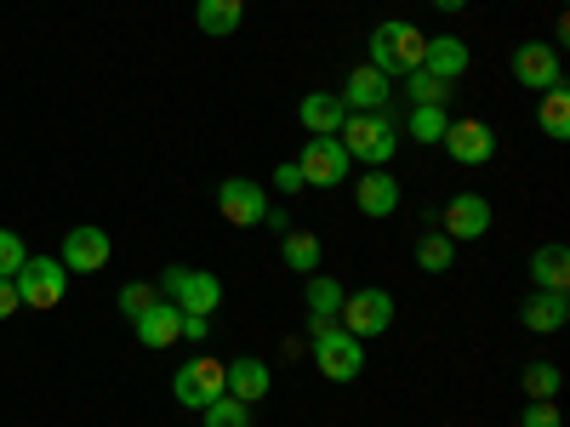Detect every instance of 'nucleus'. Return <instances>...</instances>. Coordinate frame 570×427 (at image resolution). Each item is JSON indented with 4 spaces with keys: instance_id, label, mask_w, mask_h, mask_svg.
Returning a JSON list of instances; mask_svg holds the SVG:
<instances>
[{
    "instance_id": "f257e3e1",
    "label": "nucleus",
    "mask_w": 570,
    "mask_h": 427,
    "mask_svg": "<svg viewBox=\"0 0 570 427\" xmlns=\"http://www.w3.org/2000/svg\"><path fill=\"white\" fill-rule=\"evenodd\" d=\"M337 137H343L348 160L383 171V166L394 160V149H400V120H394L389 109H365V115H348Z\"/></svg>"
},
{
    "instance_id": "f03ea898",
    "label": "nucleus",
    "mask_w": 570,
    "mask_h": 427,
    "mask_svg": "<svg viewBox=\"0 0 570 427\" xmlns=\"http://www.w3.org/2000/svg\"><path fill=\"white\" fill-rule=\"evenodd\" d=\"M422 52H428V34L416 23H405V18H389V23L371 29V69L376 75L400 80V75L422 69Z\"/></svg>"
},
{
    "instance_id": "7ed1b4c3",
    "label": "nucleus",
    "mask_w": 570,
    "mask_h": 427,
    "mask_svg": "<svg viewBox=\"0 0 570 427\" xmlns=\"http://www.w3.org/2000/svg\"><path fill=\"white\" fill-rule=\"evenodd\" d=\"M308 348H314V365L325 383H354V376L365 370V342L348 337L343 325H320L308 330Z\"/></svg>"
},
{
    "instance_id": "20e7f679",
    "label": "nucleus",
    "mask_w": 570,
    "mask_h": 427,
    "mask_svg": "<svg viewBox=\"0 0 570 427\" xmlns=\"http://www.w3.org/2000/svg\"><path fill=\"white\" fill-rule=\"evenodd\" d=\"M337 325L348 330V337H360V342L383 337V330L394 325V297L383 291V285H360V291H348V297H343Z\"/></svg>"
},
{
    "instance_id": "39448f33",
    "label": "nucleus",
    "mask_w": 570,
    "mask_h": 427,
    "mask_svg": "<svg viewBox=\"0 0 570 427\" xmlns=\"http://www.w3.org/2000/svg\"><path fill=\"white\" fill-rule=\"evenodd\" d=\"M171 394L183 410H206L212 399L228 394V365H217L212 354H195V359H183L177 376H171Z\"/></svg>"
},
{
    "instance_id": "423d86ee",
    "label": "nucleus",
    "mask_w": 570,
    "mask_h": 427,
    "mask_svg": "<svg viewBox=\"0 0 570 427\" xmlns=\"http://www.w3.org/2000/svg\"><path fill=\"white\" fill-rule=\"evenodd\" d=\"M166 302H177L183 314H217L223 308V279L206 268H166L160 274Z\"/></svg>"
},
{
    "instance_id": "0eeeda50",
    "label": "nucleus",
    "mask_w": 570,
    "mask_h": 427,
    "mask_svg": "<svg viewBox=\"0 0 570 427\" xmlns=\"http://www.w3.org/2000/svg\"><path fill=\"white\" fill-rule=\"evenodd\" d=\"M297 171H303V188H343L354 160L343 149V137H308L297 155Z\"/></svg>"
},
{
    "instance_id": "6e6552de",
    "label": "nucleus",
    "mask_w": 570,
    "mask_h": 427,
    "mask_svg": "<svg viewBox=\"0 0 570 427\" xmlns=\"http://www.w3.org/2000/svg\"><path fill=\"white\" fill-rule=\"evenodd\" d=\"M12 285H18V302H23V308H58L63 291H69V268H63L58 257H29V262L12 274Z\"/></svg>"
},
{
    "instance_id": "1a4fd4ad",
    "label": "nucleus",
    "mask_w": 570,
    "mask_h": 427,
    "mask_svg": "<svg viewBox=\"0 0 570 427\" xmlns=\"http://www.w3.org/2000/svg\"><path fill=\"white\" fill-rule=\"evenodd\" d=\"M513 80L525 86V91H553L564 86V63H559V46L553 40H525V46H513Z\"/></svg>"
},
{
    "instance_id": "9d476101",
    "label": "nucleus",
    "mask_w": 570,
    "mask_h": 427,
    "mask_svg": "<svg viewBox=\"0 0 570 427\" xmlns=\"http://www.w3.org/2000/svg\"><path fill=\"white\" fill-rule=\"evenodd\" d=\"M217 211H223L234 228H257L263 211H268L263 182H252V177H223V182H217Z\"/></svg>"
},
{
    "instance_id": "9b49d317",
    "label": "nucleus",
    "mask_w": 570,
    "mask_h": 427,
    "mask_svg": "<svg viewBox=\"0 0 570 427\" xmlns=\"http://www.w3.org/2000/svg\"><path fill=\"white\" fill-rule=\"evenodd\" d=\"M440 217H445L440 222L445 240H485L491 234V200L485 195H451Z\"/></svg>"
},
{
    "instance_id": "f8f14e48",
    "label": "nucleus",
    "mask_w": 570,
    "mask_h": 427,
    "mask_svg": "<svg viewBox=\"0 0 570 427\" xmlns=\"http://www.w3.org/2000/svg\"><path fill=\"white\" fill-rule=\"evenodd\" d=\"M445 155H451L456 166H491L497 131H491L485 120H451V126H445Z\"/></svg>"
},
{
    "instance_id": "ddd939ff",
    "label": "nucleus",
    "mask_w": 570,
    "mask_h": 427,
    "mask_svg": "<svg viewBox=\"0 0 570 427\" xmlns=\"http://www.w3.org/2000/svg\"><path fill=\"white\" fill-rule=\"evenodd\" d=\"M109 251H115V246H109L104 228H69L58 262H63L69 274H98V268H109Z\"/></svg>"
},
{
    "instance_id": "4468645a",
    "label": "nucleus",
    "mask_w": 570,
    "mask_h": 427,
    "mask_svg": "<svg viewBox=\"0 0 570 427\" xmlns=\"http://www.w3.org/2000/svg\"><path fill=\"white\" fill-rule=\"evenodd\" d=\"M131 330H137L142 348H171V342H183V308L166 302V297H155L149 308L131 319Z\"/></svg>"
},
{
    "instance_id": "2eb2a0df",
    "label": "nucleus",
    "mask_w": 570,
    "mask_h": 427,
    "mask_svg": "<svg viewBox=\"0 0 570 427\" xmlns=\"http://www.w3.org/2000/svg\"><path fill=\"white\" fill-rule=\"evenodd\" d=\"M337 98H343V109H348V115H365V109H389V98H394V80H389V75H376L371 63H360V69L343 80V91H337Z\"/></svg>"
},
{
    "instance_id": "dca6fc26",
    "label": "nucleus",
    "mask_w": 570,
    "mask_h": 427,
    "mask_svg": "<svg viewBox=\"0 0 570 427\" xmlns=\"http://www.w3.org/2000/svg\"><path fill=\"white\" fill-rule=\"evenodd\" d=\"M519 325L531 330V337H553V330L570 325V291H531L525 308H519Z\"/></svg>"
},
{
    "instance_id": "f3484780",
    "label": "nucleus",
    "mask_w": 570,
    "mask_h": 427,
    "mask_svg": "<svg viewBox=\"0 0 570 427\" xmlns=\"http://www.w3.org/2000/svg\"><path fill=\"white\" fill-rule=\"evenodd\" d=\"M468 63H473V52H468L462 34H428V52H422V69L428 75H440L445 86H456L468 75Z\"/></svg>"
},
{
    "instance_id": "a211bd4d",
    "label": "nucleus",
    "mask_w": 570,
    "mask_h": 427,
    "mask_svg": "<svg viewBox=\"0 0 570 427\" xmlns=\"http://www.w3.org/2000/svg\"><path fill=\"white\" fill-rule=\"evenodd\" d=\"M354 206H360V217H394L400 211V177L394 171H365L354 182Z\"/></svg>"
},
{
    "instance_id": "6ab92c4d",
    "label": "nucleus",
    "mask_w": 570,
    "mask_h": 427,
    "mask_svg": "<svg viewBox=\"0 0 570 427\" xmlns=\"http://www.w3.org/2000/svg\"><path fill=\"white\" fill-rule=\"evenodd\" d=\"M297 120H303L308 137H337L343 120H348V109H343L337 91H308V98L297 103Z\"/></svg>"
},
{
    "instance_id": "aec40b11",
    "label": "nucleus",
    "mask_w": 570,
    "mask_h": 427,
    "mask_svg": "<svg viewBox=\"0 0 570 427\" xmlns=\"http://www.w3.org/2000/svg\"><path fill=\"white\" fill-rule=\"evenodd\" d=\"M531 291H570V251L559 240L531 251Z\"/></svg>"
},
{
    "instance_id": "412c9836",
    "label": "nucleus",
    "mask_w": 570,
    "mask_h": 427,
    "mask_svg": "<svg viewBox=\"0 0 570 427\" xmlns=\"http://www.w3.org/2000/svg\"><path fill=\"white\" fill-rule=\"evenodd\" d=\"M268 388H274V370L263 365V359H234L228 365V399H240V405H257V399H268Z\"/></svg>"
},
{
    "instance_id": "4be33fe9",
    "label": "nucleus",
    "mask_w": 570,
    "mask_h": 427,
    "mask_svg": "<svg viewBox=\"0 0 570 427\" xmlns=\"http://www.w3.org/2000/svg\"><path fill=\"white\" fill-rule=\"evenodd\" d=\"M343 285L331 279V274H308V291H303V308H308V330L320 325H337V308H343Z\"/></svg>"
},
{
    "instance_id": "5701e85b",
    "label": "nucleus",
    "mask_w": 570,
    "mask_h": 427,
    "mask_svg": "<svg viewBox=\"0 0 570 427\" xmlns=\"http://www.w3.org/2000/svg\"><path fill=\"white\" fill-rule=\"evenodd\" d=\"M240 18H246V0H195V23L200 34H240Z\"/></svg>"
},
{
    "instance_id": "b1692460",
    "label": "nucleus",
    "mask_w": 570,
    "mask_h": 427,
    "mask_svg": "<svg viewBox=\"0 0 570 427\" xmlns=\"http://www.w3.org/2000/svg\"><path fill=\"white\" fill-rule=\"evenodd\" d=\"M320 257H325V246L314 240V234H303V228H292V234H279V262L292 268V274H320Z\"/></svg>"
},
{
    "instance_id": "393cba45",
    "label": "nucleus",
    "mask_w": 570,
    "mask_h": 427,
    "mask_svg": "<svg viewBox=\"0 0 570 427\" xmlns=\"http://www.w3.org/2000/svg\"><path fill=\"white\" fill-rule=\"evenodd\" d=\"M537 126H542L553 142H564V137H570V91H564V86L542 91V103H537Z\"/></svg>"
},
{
    "instance_id": "a878e982",
    "label": "nucleus",
    "mask_w": 570,
    "mask_h": 427,
    "mask_svg": "<svg viewBox=\"0 0 570 427\" xmlns=\"http://www.w3.org/2000/svg\"><path fill=\"white\" fill-rule=\"evenodd\" d=\"M451 262H456V240H445L440 228H428L422 240H416V268L422 274H445Z\"/></svg>"
},
{
    "instance_id": "bb28decb",
    "label": "nucleus",
    "mask_w": 570,
    "mask_h": 427,
    "mask_svg": "<svg viewBox=\"0 0 570 427\" xmlns=\"http://www.w3.org/2000/svg\"><path fill=\"white\" fill-rule=\"evenodd\" d=\"M445 126H451L445 103H411V120H405V131H411L416 142H445Z\"/></svg>"
},
{
    "instance_id": "cd10ccee",
    "label": "nucleus",
    "mask_w": 570,
    "mask_h": 427,
    "mask_svg": "<svg viewBox=\"0 0 570 427\" xmlns=\"http://www.w3.org/2000/svg\"><path fill=\"white\" fill-rule=\"evenodd\" d=\"M519 383H525V399H559V388H564V370H559V365H548V359H531Z\"/></svg>"
},
{
    "instance_id": "c85d7f7f",
    "label": "nucleus",
    "mask_w": 570,
    "mask_h": 427,
    "mask_svg": "<svg viewBox=\"0 0 570 427\" xmlns=\"http://www.w3.org/2000/svg\"><path fill=\"white\" fill-rule=\"evenodd\" d=\"M200 427H252V405H240V399H212L206 410H200Z\"/></svg>"
},
{
    "instance_id": "c756f323",
    "label": "nucleus",
    "mask_w": 570,
    "mask_h": 427,
    "mask_svg": "<svg viewBox=\"0 0 570 427\" xmlns=\"http://www.w3.org/2000/svg\"><path fill=\"white\" fill-rule=\"evenodd\" d=\"M400 80H405V91H411V103H451V86H445L440 75L411 69V75H400Z\"/></svg>"
},
{
    "instance_id": "7c9ffc66",
    "label": "nucleus",
    "mask_w": 570,
    "mask_h": 427,
    "mask_svg": "<svg viewBox=\"0 0 570 427\" xmlns=\"http://www.w3.org/2000/svg\"><path fill=\"white\" fill-rule=\"evenodd\" d=\"M23 262H29V246L18 240L12 228H0V279H12V274H18Z\"/></svg>"
},
{
    "instance_id": "2f4dec72",
    "label": "nucleus",
    "mask_w": 570,
    "mask_h": 427,
    "mask_svg": "<svg viewBox=\"0 0 570 427\" xmlns=\"http://www.w3.org/2000/svg\"><path fill=\"white\" fill-rule=\"evenodd\" d=\"M155 297H160L155 285H142V279H131V285H120V297H115V302H120V314H126V319H137V314L149 308Z\"/></svg>"
},
{
    "instance_id": "473e14b6",
    "label": "nucleus",
    "mask_w": 570,
    "mask_h": 427,
    "mask_svg": "<svg viewBox=\"0 0 570 427\" xmlns=\"http://www.w3.org/2000/svg\"><path fill=\"white\" fill-rule=\"evenodd\" d=\"M519 427H564V421H559V405L553 399H531L525 416H519Z\"/></svg>"
},
{
    "instance_id": "72a5a7b5",
    "label": "nucleus",
    "mask_w": 570,
    "mask_h": 427,
    "mask_svg": "<svg viewBox=\"0 0 570 427\" xmlns=\"http://www.w3.org/2000/svg\"><path fill=\"white\" fill-rule=\"evenodd\" d=\"M274 188H279V195H303V171H297V160L274 166Z\"/></svg>"
},
{
    "instance_id": "f704fd0d",
    "label": "nucleus",
    "mask_w": 570,
    "mask_h": 427,
    "mask_svg": "<svg viewBox=\"0 0 570 427\" xmlns=\"http://www.w3.org/2000/svg\"><path fill=\"white\" fill-rule=\"evenodd\" d=\"M212 337V314H183V342H206Z\"/></svg>"
},
{
    "instance_id": "c9c22d12",
    "label": "nucleus",
    "mask_w": 570,
    "mask_h": 427,
    "mask_svg": "<svg viewBox=\"0 0 570 427\" xmlns=\"http://www.w3.org/2000/svg\"><path fill=\"white\" fill-rule=\"evenodd\" d=\"M263 228H274V234H292V211L268 200V211H263Z\"/></svg>"
},
{
    "instance_id": "e433bc0d",
    "label": "nucleus",
    "mask_w": 570,
    "mask_h": 427,
    "mask_svg": "<svg viewBox=\"0 0 570 427\" xmlns=\"http://www.w3.org/2000/svg\"><path fill=\"white\" fill-rule=\"evenodd\" d=\"M18 308H23V302H18V285H12V279H0V319H12Z\"/></svg>"
},
{
    "instance_id": "4c0bfd02",
    "label": "nucleus",
    "mask_w": 570,
    "mask_h": 427,
    "mask_svg": "<svg viewBox=\"0 0 570 427\" xmlns=\"http://www.w3.org/2000/svg\"><path fill=\"white\" fill-rule=\"evenodd\" d=\"M434 12H445V18L451 12H468V0H434Z\"/></svg>"
}]
</instances>
